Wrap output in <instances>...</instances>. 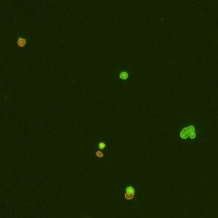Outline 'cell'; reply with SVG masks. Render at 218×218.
<instances>
[{"label":"cell","instance_id":"3","mask_svg":"<svg viewBox=\"0 0 218 218\" xmlns=\"http://www.w3.org/2000/svg\"><path fill=\"white\" fill-rule=\"evenodd\" d=\"M131 78H132V76H131L130 67L128 65H124L118 75V79H119L120 84L126 85L131 82Z\"/></svg>","mask_w":218,"mask_h":218},{"label":"cell","instance_id":"6","mask_svg":"<svg viewBox=\"0 0 218 218\" xmlns=\"http://www.w3.org/2000/svg\"><path fill=\"white\" fill-rule=\"evenodd\" d=\"M96 149L101 150V151L105 152V153H108V146H109V142L107 141H100V142H96V144L92 145Z\"/></svg>","mask_w":218,"mask_h":218},{"label":"cell","instance_id":"1","mask_svg":"<svg viewBox=\"0 0 218 218\" xmlns=\"http://www.w3.org/2000/svg\"><path fill=\"white\" fill-rule=\"evenodd\" d=\"M32 34H25L22 32L16 33L12 40V46L10 49L12 50H16L13 55H18L19 53H25L31 46V39L32 38Z\"/></svg>","mask_w":218,"mask_h":218},{"label":"cell","instance_id":"5","mask_svg":"<svg viewBox=\"0 0 218 218\" xmlns=\"http://www.w3.org/2000/svg\"><path fill=\"white\" fill-rule=\"evenodd\" d=\"M90 153H92V155H93V159H97L98 161H100V159H104V158H105L106 153H105V152L101 151V150L96 149V148H95L93 146L90 147Z\"/></svg>","mask_w":218,"mask_h":218},{"label":"cell","instance_id":"2","mask_svg":"<svg viewBox=\"0 0 218 218\" xmlns=\"http://www.w3.org/2000/svg\"><path fill=\"white\" fill-rule=\"evenodd\" d=\"M176 136H178L180 142H196L197 141L196 125L194 124H182V126L177 129Z\"/></svg>","mask_w":218,"mask_h":218},{"label":"cell","instance_id":"4","mask_svg":"<svg viewBox=\"0 0 218 218\" xmlns=\"http://www.w3.org/2000/svg\"><path fill=\"white\" fill-rule=\"evenodd\" d=\"M135 195H136V188H135V187L132 186V185L127 186L126 188H125L124 195L125 199L128 200V201L134 199Z\"/></svg>","mask_w":218,"mask_h":218}]
</instances>
